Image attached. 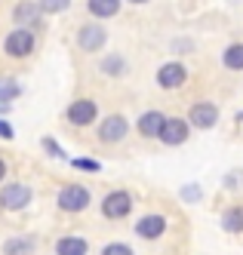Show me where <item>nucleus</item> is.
<instances>
[{
  "label": "nucleus",
  "instance_id": "15",
  "mask_svg": "<svg viewBox=\"0 0 243 255\" xmlns=\"http://www.w3.org/2000/svg\"><path fill=\"white\" fill-rule=\"evenodd\" d=\"M89 12L99 15V19H108V15H114L120 9V0H89Z\"/></svg>",
  "mask_w": 243,
  "mask_h": 255
},
{
  "label": "nucleus",
  "instance_id": "2",
  "mask_svg": "<svg viewBox=\"0 0 243 255\" xmlns=\"http://www.w3.org/2000/svg\"><path fill=\"white\" fill-rule=\"evenodd\" d=\"M59 206L65 212H80V209H86L89 206V191L83 185H68V188H62L59 191Z\"/></svg>",
  "mask_w": 243,
  "mask_h": 255
},
{
  "label": "nucleus",
  "instance_id": "9",
  "mask_svg": "<svg viewBox=\"0 0 243 255\" xmlns=\"http://www.w3.org/2000/svg\"><path fill=\"white\" fill-rule=\"evenodd\" d=\"M163 231H166V218L163 215H142V222L136 225V234L142 240H157Z\"/></svg>",
  "mask_w": 243,
  "mask_h": 255
},
{
  "label": "nucleus",
  "instance_id": "19",
  "mask_svg": "<svg viewBox=\"0 0 243 255\" xmlns=\"http://www.w3.org/2000/svg\"><path fill=\"white\" fill-rule=\"evenodd\" d=\"M68 6H71V0H40V3H37L40 12H62Z\"/></svg>",
  "mask_w": 243,
  "mask_h": 255
},
{
  "label": "nucleus",
  "instance_id": "5",
  "mask_svg": "<svg viewBox=\"0 0 243 255\" xmlns=\"http://www.w3.org/2000/svg\"><path fill=\"white\" fill-rule=\"evenodd\" d=\"M157 135H160L166 144H182L185 138H188V123H185V120H176V117H166Z\"/></svg>",
  "mask_w": 243,
  "mask_h": 255
},
{
  "label": "nucleus",
  "instance_id": "8",
  "mask_svg": "<svg viewBox=\"0 0 243 255\" xmlns=\"http://www.w3.org/2000/svg\"><path fill=\"white\" fill-rule=\"evenodd\" d=\"M28 200H31V191L25 185H6L0 191V203L6 209H22V206H28Z\"/></svg>",
  "mask_w": 243,
  "mask_h": 255
},
{
  "label": "nucleus",
  "instance_id": "7",
  "mask_svg": "<svg viewBox=\"0 0 243 255\" xmlns=\"http://www.w3.org/2000/svg\"><path fill=\"white\" fill-rule=\"evenodd\" d=\"M99 114V108H96V102H89V99H80V102H74L71 108H68V120L74 123V126H86V123H92V117Z\"/></svg>",
  "mask_w": 243,
  "mask_h": 255
},
{
  "label": "nucleus",
  "instance_id": "18",
  "mask_svg": "<svg viewBox=\"0 0 243 255\" xmlns=\"http://www.w3.org/2000/svg\"><path fill=\"white\" fill-rule=\"evenodd\" d=\"M222 222H225V228H228L231 234H240V231H243V206H234V209H228Z\"/></svg>",
  "mask_w": 243,
  "mask_h": 255
},
{
  "label": "nucleus",
  "instance_id": "26",
  "mask_svg": "<svg viewBox=\"0 0 243 255\" xmlns=\"http://www.w3.org/2000/svg\"><path fill=\"white\" fill-rule=\"evenodd\" d=\"M133 3H145V0H133Z\"/></svg>",
  "mask_w": 243,
  "mask_h": 255
},
{
  "label": "nucleus",
  "instance_id": "6",
  "mask_svg": "<svg viewBox=\"0 0 243 255\" xmlns=\"http://www.w3.org/2000/svg\"><path fill=\"white\" fill-rule=\"evenodd\" d=\"M185 77H188V71H185V65H179V62H170V65H163V68L157 71V83H160L163 89H176V86H182Z\"/></svg>",
  "mask_w": 243,
  "mask_h": 255
},
{
  "label": "nucleus",
  "instance_id": "3",
  "mask_svg": "<svg viewBox=\"0 0 243 255\" xmlns=\"http://www.w3.org/2000/svg\"><path fill=\"white\" fill-rule=\"evenodd\" d=\"M129 206H133V200H129L126 191H111L102 200V212L108 218H123V215H129Z\"/></svg>",
  "mask_w": 243,
  "mask_h": 255
},
{
  "label": "nucleus",
  "instance_id": "17",
  "mask_svg": "<svg viewBox=\"0 0 243 255\" xmlns=\"http://www.w3.org/2000/svg\"><path fill=\"white\" fill-rule=\"evenodd\" d=\"M225 68L243 71V43H234V46L225 49Z\"/></svg>",
  "mask_w": 243,
  "mask_h": 255
},
{
  "label": "nucleus",
  "instance_id": "24",
  "mask_svg": "<svg viewBox=\"0 0 243 255\" xmlns=\"http://www.w3.org/2000/svg\"><path fill=\"white\" fill-rule=\"evenodd\" d=\"M0 138H12V129H9V123L0 120Z\"/></svg>",
  "mask_w": 243,
  "mask_h": 255
},
{
  "label": "nucleus",
  "instance_id": "23",
  "mask_svg": "<svg viewBox=\"0 0 243 255\" xmlns=\"http://www.w3.org/2000/svg\"><path fill=\"white\" fill-rule=\"evenodd\" d=\"M74 166L83 169V172H99V163L96 160H74Z\"/></svg>",
  "mask_w": 243,
  "mask_h": 255
},
{
  "label": "nucleus",
  "instance_id": "4",
  "mask_svg": "<svg viewBox=\"0 0 243 255\" xmlns=\"http://www.w3.org/2000/svg\"><path fill=\"white\" fill-rule=\"evenodd\" d=\"M105 40H108V34H105V28H102V25H83V28H80V34H77V43H80V49H86V52L102 49V46H105Z\"/></svg>",
  "mask_w": 243,
  "mask_h": 255
},
{
  "label": "nucleus",
  "instance_id": "14",
  "mask_svg": "<svg viewBox=\"0 0 243 255\" xmlns=\"http://www.w3.org/2000/svg\"><path fill=\"white\" fill-rule=\"evenodd\" d=\"M55 252L59 255H86V240L83 237H62Z\"/></svg>",
  "mask_w": 243,
  "mask_h": 255
},
{
  "label": "nucleus",
  "instance_id": "16",
  "mask_svg": "<svg viewBox=\"0 0 243 255\" xmlns=\"http://www.w3.org/2000/svg\"><path fill=\"white\" fill-rule=\"evenodd\" d=\"M31 249H34V243L28 237H12V240H6V246H3L6 255H31Z\"/></svg>",
  "mask_w": 243,
  "mask_h": 255
},
{
  "label": "nucleus",
  "instance_id": "22",
  "mask_svg": "<svg viewBox=\"0 0 243 255\" xmlns=\"http://www.w3.org/2000/svg\"><path fill=\"white\" fill-rule=\"evenodd\" d=\"M102 68H105V74H120V71H123V62H120V59H108Z\"/></svg>",
  "mask_w": 243,
  "mask_h": 255
},
{
  "label": "nucleus",
  "instance_id": "20",
  "mask_svg": "<svg viewBox=\"0 0 243 255\" xmlns=\"http://www.w3.org/2000/svg\"><path fill=\"white\" fill-rule=\"evenodd\" d=\"M102 255H133V249L123 246V243H111V246H105V252H102Z\"/></svg>",
  "mask_w": 243,
  "mask_h": 255
},
{
  "label": "nucleus",
  "instance_id": "1",
  "mask_svg": "<svg viewBox=\"0 0 243 255\" xmlns=\"http://www.w3.org/2000/svg\"><path fill=\"white\" fill-rule=\"evenodd\" d=\"M3 49H6V56H12V59H25V56H31V49H34V34H31L28 28L12 31L9 37H6V43H3Z\"/></svg>",
  "mask_w": 243,
  "mask_h": 255
},
{
  "label": "nucleus",
  "instance_id": "13",
  "mask_svg": "<svg viewBox=\"0 0 243 255\" xmlns=\"http://www.w3.org/2000/svg\"><path fill=\"white\" fill-rule=\"evenodd\" d=\"M12 19L18 25H37L40 22V9H37V3H18L12 9Z\"/></svg>",
  "mask_w": 243,
  "mask_h": 255
},
{
  "label": "nucleus",
  "instance_id": "25",
  "mask_svg": "<svg viewBox=\"0 0 243 255\" xmlns=\"http://www.w3.org/2000/svg\"><path fill=\"white\" fill-rule=\"evenodd\" d=\"M3 172H6V163H3V160H0V178H3Z\"/></svg>",
  "mask_w": 243,
  "mask_h": 255
},
{
  "label": "nucleus",
  "instance_id": "11",
  "mask_svg": "<svg viewBox=\"0 0 243 255\" xmlns=\"http://www.w3.org/2000/svg\"><path fill=\"white\" fill-rule=\"evenodd\" d=\"M191 123L194 126H200V129H210V126H216V120H219V111H216V105H210V102H200V105H194L191 108Z\"/></svg>",
  "mask_w": 243,
  "mask_h": 255
},
{
  "label": "nucleus",
  "instance_id": "12",
  "mask_svg": "<svg viewBox=\"0 0 243 255\" xmlns=\"http://www.w3.org/2000/svg\"><path fill=\"white\" fill-rule=\"evenodd\" d=\"M163 120H166V114H160V111H148V114H142V120H139V132H142V135H157L160 126H163Z\"/></svg>",
  "mask_w": 243,
  "mask_h": 255
},
{
  "label": "nucleus",
  "instance_id": "21",
  "mask_svg": "<svg viewBox=\"0 0 243 255\" xmlns=\"http://www.w3.org/2000/svg\"><path fill=\"white\" fill-rule=\"evenodd\" d=\"M12 96H18V86L15 83H0V102H6Z\"/></svg>",
  "mask_w": 243,
  "mask_h": 255
},
{
  "label": "nucleus",
  "instance_id": "10",
  "mask_svg": "<svg viewBox=\"0 0 243 255\" xmlns=\"http://www.w3.org/2000/svg\"><path fill=\"white\" fill-rule=\"evenodd\" d=\"M126 135V120L120 117V114H111V117H105V123H102V129H99V138L102 141H120Z\"/></svg>",
  "mask_w": 243,
  "mask_h": 255
}]
</instances>
